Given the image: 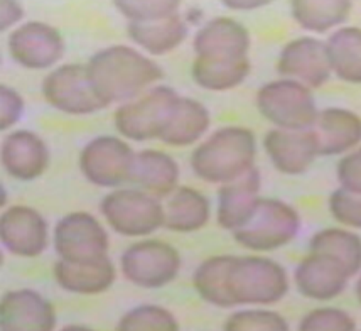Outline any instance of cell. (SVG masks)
<instances>
[{
    "mask_svg": "<svg viewBox=\"0 0 361 331\" xmlns=\"http://www.w3.org/2000/svg\"><path fill=\"white\" fill-rule=\"evenodd\" d=\"M90 83L97 97L105 103L128 102L164 76L149 58L126 46L100 51L87 64Z\"/></svg>",
    "mask_w": 361,
    "mask_h": 331,
    "instance_id": "cell-1",
    "label": "cell"
},
{
    "mask_svg": "<svg viewBox=\"0 0 361 331\" xmlns=\"http://www.w3.org/2000/svg\"><path fill=\"white\" fill-rule=\"evenodd\" d=\"M255 154L257 142L250 128L225 127L192 152L191 167L201 179L223 186L252 171Z\"/></svg>",
    "mask_w": 361,
    "mask_h": 331,
    "instance_id": "cell-2",
    "label": "cell"
},
{
    "mask_svg": "<svg viewBox=\"0 0 361 331\" xmlns=\"http://www.w3.org/2000/svg\"><path fill=\"white\" fill-rule=\"evenodd\" d=\"M289 291L286 269L265 257H233L226 274V292L231 306H267Z\"/></svg>",
    "mask_w": 361,
    "mask_h": 331,
    "instance_id": "cell-3",
    "label": "cell"
},
{
    "mask_svg": "<svg viewBox=\"0 0 361 331\" xmlns=\"http://www.w3.org/2000/svg\"><path fill=\"white\" fill-rule=\"evenodd\" d=\"M257 109L270 124L283 131H309L317 115L314 95L294 80H277L257 93Z\"/></svg>",
    "mask_w": 361,
    "mask_h": 331,
    "instance_id": "cell-4",
    "label": "cell"
},
{
    "mask_svg": "<svg viewBox=\"0 0 361 331\" xmlns=\"http://www.w3.org/2000/svg\"><path fill=\"white\" fill-rule=\"evenodd\" d=\"M300 229V218L290 205L275 198H260L255 213L233 236L253 252L277 251L290 243Z\"/></svg>",
    "mask_w": 361,
    "mask_h": 331,
    "instance_id": "cell-5",
    "label": "cell"
},
{
    "mask_svg": "<svg viewBox=\"0 0 361 331\" xmlns=\"http://www.w3.org/2000/svg\"><path fill=\"white\" fill-rule=\"evenodd\" d=\"M179 95L169 87L150 90L139 100L127 102L115 112V127L132 140L161 139Z\"/></svg>",
    "mask_w": 361,
    "mask_h": 331,
    "instance_id": "cell-6",
    "label": "cell"
},
{
    "mask_svg": "<svg viewBox=\"0 0 361 331\" xmlns=\"http://www.w3.org/2000/svg\"><path fill=\"white\" fill-rule=\"evenodd\" d=\"M102 213L117 234L145 236L164 227V208L157 198L137 189H120L105 196Z\"/></svg>",
    "mask_w": 361,
    "mask_h": 331,
    "instance_id": "cell-7",
    "label": "cell"
},
{
    "mask_svg": "<svg viewBox=\"0 0 361 331\" xmlns=\"http://www.w3.org/2000/svg\"><path fill=\"white\" fill-rule=\"evenodd\" d=\"M122 272L135 286L157 289L174 281L180 270V257L174 247L159 240H144L123 252Z\"/></svg>",
    "mask_w": 361,
    "mask_h": 331,
    "instance_id": "cell-8",
    "label": "cell"
},
{
    "mask_svg": "<svg viewBox=\"0 0 361 331\" xmlns=\"http://www.w3.org/2000/svg\"><path fill=\"white\" fill-rule=\"evenodd\" d=\"M54 248L59 259L75 264L94 262L106 257L109 235L92 215L76 212L66 215L54 229Z\"/></svg>",
    "mask_w": 361,
    "mask_h": 331,
    "instance_id": "cell-9",
    "label": "cell"
},
{
    "mask_svg": "<svg viewBox=\"0 0 361 331\" xmlns=\"http://www.w3.org/2000/svg\"><path fill=\"white\" fill-rule=\"evenodd\" d=\"M135 154L117 137H98L81 150V173L90 183L115 188L130 181Z\"/></svg>",
    "mask_w": 361,
    "mask_h": 331,
    "instance_id": "cell-10",
    "label": "cell"
},
{
    "mask_svg": "<svg viewBox=\"0 0 361 331\" xmlns=\"http://www.w3.org/2000/svg\"><path fill=\"white\" fill-rule=\"evenodd\" d=\"M42 95L54 109L71 115H87L105 109L90 83L87 66L64 64L42 81Z\"/></svg>",
    "mask_w": 361,
    "mask_h": 331,
    "instance_id": "cell-11",
    "label": "cell"
},
{
    "mask_svg": "<svg viewBox=\"0 0 361 331\" xmlns=\"http://www.w3.org/2000/svg\"><path fill=\"white\" fill-rule=\"evenodd\" d=\"M250 34L242 24L228 17H218L196 34V59L206 63H240L248 59Z\"/></svg>",
    "mask_w": 361,
    "mask_h": 331,
    "instance_id": "cell-12",
    "label": "cell"
},
{
    "mask_svg": "<svg viewBox=\"0 0 361 331\" xmlns=\"http://www.w3.org/2000/svg\"><path fill=\"white\" fill-rule=\"evenodd\" d=\"M277 71L286 76V80L299 81L307 88H319L333 73L328 46L314 37L290 41L279 56Z\"/></svg>",
    "mask_w": 361,
    "mask_h": 331,
    "instance_id": "cell-13",
    "label": "cell"
},
{
    "mask_svg": "<svg viewBox=\"0 0 361 331\" xmlns=\"http://www.w3.org/2000/svg\"><path fill=\"white\" fill-rule=\"evenodd\" d=\"M12 59L29 70L53 66L63 56L64 44L59 32L42 23H27L8 37Z\"/></svg>",
    "mask_w": 361,
    "mask_h": 331,
    "instance_id": "cell-14",
    "label": "cell"
},
{
    "mask_svg": "<svg viewBox=\"0 0 361 331\" xmlns=\"http://www.w3.org/2000/svg\"><path fill=\"white\" fill-rule=\"evenodd\" d=\"M265 152L277 171L283 174H302L319 156L317 139L312 128L309 131H283L274 128L264 139Z\"/></svg>",
    "mask_w": 361,
    "mask_h": 331,
    "instance_id": "cell-15",
    "label": "cell"
},
{
    "mask_svg": "<svg viewBox=\"0 0 361 331\" xmlns=\"http://www.w3.org/2000/svg\"><path fill=\"white\" fill-rule=\"evenodd\" d=\"M54 308L39 292L11 291L0 301V331H53Z\"/></svg>",
    "mask_w": 361,
    "mask_h": 331,
    "instance_id": "cell-16",
    "label": "cell"
},
{
    "mask_svg": "<svg viewBox=\"0 0 361 331\" xmlns=\"http://www.w3.org/2000/svg\"><path fill=\"white\" fill-rule=\"evenodd\" d=\"M0 239L8 252L36 257L47 245V225L41 213L27 206H12L0 218Z\"/></svg>",
    "mask_w": 361,
    "mask_h": 331,
    "instance_id": "cell-17",
    "label": "cell"
},
{
    "mask_svg": "<svg viewBox=\"0 0 361 331\" xmlns=\"http://www.w3.org/2000/svg\"><path fill=\"white\" fill-rule=\"evenodd\" d=\"M350 274L339 262L311 252L295 267L294 281L299 292L309 299L329 301L346 289Z\"/></svg>",
    "mask_w": 361,
    "mask_h": 331,
    "instance_id": "cell-18",
    "label": "cell"
},
{
    "mask_svg": "<svg viewBox=\"0 0 361 331\" xmlns=\"http://www.w3.org/2000/svg\"><path fill=\"white\" fill-rule=\"evenodd\" d=\"M260 173L253 167L242 178L223 184L218 191V223L226 230H238L252 218L259 206Z\"/></svg>",
    "mask_w": 361,
    "mask_h": 331,
    "instance_id": "cell-19",
    "label": "cell"
},
{
    "mask_svg": "<svg viewBox=\"0 0 361 331\" xmlns=\"http://www.w3.org/2000/svg\"><path fill=\"white\" fill-rule=\"evenodd\" d=\"M49 164V152L39 137L29 131H17L2 144V166L12 178L31 181L39 178Z\"/></svg>",
    "mask_w": 361,
    "mask_h": 331,
    "instance_id": "cell-20",
    "label": "cell"
},
{
    "mask_svg": "<svg viewBox=\"0 0 361 331\" xmlns=\"http://www.w3.org/2000/svg\"><path fill=\"white\" fill-rule=\"evenodd\" d=\"M312 131L319 156H338L361 142V119L345 109H326L319 112Z\"/></svg>",
    "mask_w": 361,
    "mask_h": 331,
    "instance_id": "cell-21",
    "label": "cell"
},
{
    "mask_svg": "<svg viewBox=\"0 0 361 331\" xmlns=\"http://www.w3.org/2000/svg\"><path fill=\"white\" fill-rule=\"evenodd\" d=\"M54 277L63 289L75 294H100L114 284L115 267L109 257L83 264L59 259L54 264Z\"/></svg>",
    "mask_w": 361,
    "mask_h": 331,
    "instance_id": "cell-22",
    "label": "cell"
},
{
    "mask_svg": "<svg viewBox=\"0 0 361 331\" xmlns=\"http://www.w3.org/2000/svg\"><path fill=\"white\" fill-rule=\"evenodd\" d=\"M130 181L154 198L171 195L179 181V167L167 154L159 150H142L135 154Z\"/></svg>",
    "mask_w": 361,
    "mask_h": 331,
    "instance_id": "cell-23",
    "label": "cell"
},
{
    "mask_svg": "<svg viewBox=\"0 0 361 331\" xmlns=\"http://www.w3.org/2000/svg\"><path fill=\"white\" fill-rule=\"evenodd\" d=\"M130 40L152 54H166L178 47L188 36V24L179 14L150 23H128Z\"/></svg>",
    "mask_w": 361,
    "mask_h": 331,
    "instance_id": "cell-24",
    "label": "cell"
},
{
    "mask_svg": "<svg viewBox=\"0 0 361 331\" xmlns=\"http://www.w3.org/2000/svg\"><path fill=\"white\" fill-rule=\"evenodd\" d=\"M209 220L208 200L191 188H178L164 208V227L173 231H195Z\"/></svg>",
    "mask_w": 361,
    "mask_h": 331,
    "instance_id": "cell-25",
    "label": "cell"
},
{
    "mask_svg": "<svg viewBox=\"0 0 361 331\" xmlns=\"http://www.w3.org/2000/svg\"><path fill=\"white\" fill-rule=\"evenodd\" d=\"M209 127V112L200 102L179 97L161 140L169 145H189Z\"/></svg>",
    "mask_w": 361,
    "mask_h": 331,
    "instance_id": "cell-26",
    "label": "cell"
},
{
    "mask_svg": "<svg viewBox=\"0 0 361 331\" xmlns=\"http://www.w3.org/2000/svg\"><path fill=\"white\" fill-rule=\"evenodd\" d=\"M326 46L334 75L348 83H361V29H339L329 37Z\"/></svg>",
    "mask_w": 361,
    "mask_h": 331,
    "instance_id": "cell-27",
    "label": "cell"
},
{
    "mask_svg": "<svg viewBox=\"0 0 361 331\" xmlns=\"http://www.w3.org/2000/svg\"><path fill=\"white\" fill-rule=\"evenodd\" d=\"M292 17L300 28L311 32H326L350 17L351 2L346 0H294Z\"/></svg>",
    "mask_w": 361,
    "mask_h": 331,
    "instance_id": "cell-28",
    "label": "cell"
},
{
    "mask_svg": "<svg viewBox=\"0 0 361 331\" xmlns=\"http://www.w3.org/2000/svg\"><path fill=\"white\" fill-rule=\"evenodd\" d=\"M309 248L334 259L348 270L351 277L361 270V236L341 229H326L311 239Z\"/></svg>",
    "mask_w": 361,
    "mask_h": 331,
    "instance_id": "cell-29",
    "label": "cell"
},
{
    "mask_svg": "<svg viewBox=\"0 0 361 331\" xmlns=\"http://www.w3.org/2000/svg\"><path fill=\"white\" fill-rule=\"evenodd\" d=\"M233 255L212 257L200 265L195 274V287L206 303L218 308H233L226 292V274Z\"/></svg>",
    "mask_w": 361,
    "mask_h": 331,
    "instance_id": "cell-30",
    "label": "cell"
},
{
    "mask_svg": "<svg viewBox=\"0 0 361 331\" xmlns=\"http://www.w3.org/2000/svg\"><path fill=\"white\" fill-rule=\"evenodd\" d=\"M192 78L200 87L212 92H223L238 87L250 73V59L240 63H206L195 59L191 68Z\"/></svg>",
    "mask_w": 361,
    "mask_h": 331,
    "instance_id": "cell-31",
    "label": "cell"
},
{
    "mask_svg": "<svg viewBox=\"0 0 361 331\" xmlns=\"http://www.w3.org/2000/svg\"><path fill=\"white\" fill-rule=\"evenodd\" d=\"M117 331H179V325L167 309L144 304L128 311L120 320Z\"/></svg>",
    "mask_w": 361,
    "mask_h": 331,
    "instance_id": "cell-32",
    "label": "cell"
},
{
    "mask_svg": "<svg viewBox=\"0 0 361 331\" xmlns=\"http://www.w3.org/2000/svg\"><path fill=\"white\" fill-rule=\"evenodd\" d=\"M225 331H289V323L275 311L247 309L228 318Z\"/></svg>",
    "mask_w": 361,
    "mask_h": 331,
    "instance_id": "cell-33",
    "label": "cell"
},
{
    "mask_svg": "<svg viewBox=\"0 0 361 331\" xmlns=\"http://www.w3.org/2000/svg\"><path fill=\"white\" fill-rule=\"evenodd\" d=\"M355 321L336 308H319L302 318L299 331H355Z\"/></svg>",
    "mask_w": 361,
    "mask_h": 331,
    "instance_id": "cell-34",
    "label": "cell"
},
{
    "mask_svg": "<svg viewBox=\"0 0 361 331\" xmlns=\"http://www.w3.org/2000/svg\"><path fill=\"white\" fill-rule=\"evenodd\" d=\"M115 7L127 17L130 23H150V20L166 19L178 14L179 2H115Z\"/></svg>",
    "mask_w": 361,
    "mask_h": 331,
    "instance_id": "cell-35",
    "label": "cell"
},
{
    "mask_svg": "<svg viewBox=\"0 0 361 331\" xmlns=\"http://www.w3.org/2000/svg\"><path fill=\"white\" fill-rule=\"evenodd\" d=\"M329 212L334 220L351 229H361V195L339 188L329 196Z\"/></svg>",
    "mask_w": 361,
    "mask_h": 331,
    "instance_id": "cell-36",
    "label": "cell"
},
{
    "mask_svg": "<svg viewBox=\"0 0 361 331\" xmlns=\"http://www.w3.org/2000/svg\"><path fill=\"white\" fill-rule=\"evenodd\" d=\"M338 181L346 191L361 195V148L338 162Z\"/></svg>",
    "mask_w": 361,
    "mask_h": 331,
    "instance_id": "cell-37",
    "label": "cell"
},
{
    "mask_svg": "<svg viewBox=\"0 0 361 331\" xmlns=\"http://www.w3.org/2000/svg\"><path fill=\"white\" fill-rule=\"evenodd\" d=\"M0 97H2V117H0V128L7 131L8 127H12L17 120L20 119L24 110V102L20 98L19 93H16L14 90L4 87L0 88Z\"/></svg>",
    "mask_w": 361,
    "mask_h": 331,
    "instance_id": "cell-38",
    "label": "cell"
},
{
    "mask_svg": "<svg viewBox=\"0 0 361 331\" xmlns=\"http://www.w3.org/2000/svg\"><path fill=\"white\" fill-rule=\"evenodd\" d=\"M2 31L11 28L12 24H16L17 20H20L23 17V8H20L19 4L16 2H2Z\"/></svg>",
    "mask_w": 361,
    "mask_h": 331,
    "instance_id": "cell-39",
    "label": "cell"
},
{
    "mask_svg": "<svg viewBox=\"0 0 361 331\" xmlns=\"http://www.w3.org/2000/svg\"><path fill=\"white\" fill-rule=\"evenodd\" d=\"M226 6H230V7L252 8V7H262V6H265V2H226Z\"/></svg>",
    "mask_w": 361,
    "mask_h": 331,
    "instance_id": "cell-40",
    "label": "cell"
},
{
    "mask_svg": "<svg viewBox=\"0 0 361 331\" xmlns=\"http://www.w3.org/2000/svg\"><path fill=\"white\" fill-rule=\"evenodd\" d=\"M61 331H93V330L85 328V326H76V325H73V326H66V328H63Z\"/></svg>",
    "mask_w": 361,
    "mask_h": 331,
    "instance_id": "cell-41",
    "label": "cell"
},
{
    "mask_svg": "<svg viewBox=\"0 0 361 331\" xmlns=\"http://www.w3.org/2000/svg\"><path fill=\"white\" fill-rule=\"evenodd\" d=\"M355 291H356V298H358L360 304H361V276H360V279H358V282H356Z\"/></svg>",
    "mask_w": 361,
    "mask_h": 331,
    "instance_id": "cell-42",
    "label": "cell"
}]
</instances>
